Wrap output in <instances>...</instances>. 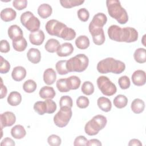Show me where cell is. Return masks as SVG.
Masks as SVG:
<instances>
[{
  "mask_svg": "<svg viewBox=\"0 0 146 146\" xmlns=\"http://www.w3.org/2000/svg\"><path fill=\"white\" fill-rule=\"evenodd\" d=\"M88 140L84 136H79L76 137L74 142V145L79 146V145H87Z\"/></svg>",
  "mask_w": 146,
  "mask_h": 146,
  "instance_id": "681fc988",
  "label": "cell"
},
{
  "mask_svg": "<svg viewBox=\"0 0 146 146\" xmlns=\"http://www.w3.org/2000/svg\"><path fill=\"white\" fill-rule=\"evenodd\" d=\"M9 38L13 40H17L23 38V33L21 27L17 25L10 26L7 30Z\"/></svg>",
  "mask_w": 146,
  "mask_h": 146,
  "instance_id": "9a60e30c",
  "label": "cell"
},
{
  "mask_svg": "<svg viewBox=\"0 0 146 146\" xmlns=\"http://www.w3.org/2000/svg\"><path fill=\"white\" fill-rule=\"evenodd\" d=\"M88 63V58L84 54H79L67 60L66 68L69 72H81L86 70Z\"/></svg>",
  "mask_w": 146,
  "mask_h": 146,
  "instance_id": "3957f363",
  "label": "cell"
},
{
  "mask_svg": "<svg viewBox=\"0 0 146 146\" xmlns=\"http://www.w3.org/2000/svg\"><path fill=\"white\" fill-rule=\"evenodd\" d=\"M13 6L18 10H22L25 9L27 5V0H14L13 2Z\"/></svg>",
  "mask_w": 146,
  "mask_h": 146,
  "instance_id": "c3c4849f",
  "label": "cell"
},
{
  "mask_svg": "<svg viewBox=\"0 0 146 146\" xmlns=\"http://www.w3.org/2000/svg\"><path fill=\"white\" fill-rule=\"evenodd\" d=\"M96 68L98 71L101 74L112 72L115 74H120L125 70V65L121 60L109 57L99 61Z\"/></svg>",
  "mask_w": 146,
  "mask_h": 146,
  "instance_id": "6da1fadb",
  "label": "cell"
},
{
  "mask_svg": "<svg viewBox=\"0 0 146 146\" xmlns=\"http://www.w3.org/2000/svg\"><path fill=\"white\" fill-rule=\"evenodd\" d=\"M37 11L41 18L46 19L51 16L52 12V9L50 5L47 3H43L39 6Z\"/></svg>",
  "mask_w": 146,
  "mask_h": 146,
  "instance_id": "603a6c76",
  "label": "cell"
},
{
  "mask_svg": "<svg viewBox=\"0 0 146 146\" xmlns=\"http://www.w3.org/2000/svg\"><path fill=\"white\" fill-rule=\"evenodd\" d=\"M47 142L51 146H59L61 144L62 140L59 136L52 134L48 137Z\"/></svg>",
  "mask_w": 146,
  "mask_h": 146,
  "instance_id": "bcb514c9",
  "label": "cell"
},
{
  "mask_svg": "<svg viewBox=\"0 0 146 146\" xmlns=\"http://www.w3.org/2000/svg\"><path fill=\"white\" fill-rule=\"evenodd\" d=\"M11 135L16 139H21L26 136V132L25 128L22 125L17 124L11 128Z\"/></svg>",
  "mask_w": 146,
  "mask_h": 146,
  "instance_id": "d4e9b609",
  "label": "cell"
},
{
  "mask_svg": "<svg viewBox=\"0 0 146 146\" xmlns=\"http://www.w3.org/2000/svg\"><path fill=\"white\" fill-rule=\"evenodd\" d=\"M56 79V74L54 69L47 68L43 72V80L47 85H51L54 83Z\"/></svg>",
  "mask_w": 146,
  "mask_h": 146,
  "instance_id": "44dd1931",
  "label": "cell"
},
{
  "mask_svg": "<svg viewBox=\"0 0 146 146\" xmlns=\"http://www.w3.org/2000/svg\"><path fill=\"white\" fill-rule=\"evenodd\" d=\"M55 91L52 87L43 86L39 92V96L43 99H52L55 96Z\"/></svg>",
  "mask_w": 146,
  "mask_h": 146,
  "instance_id": "7402d4cb",
  "label": "cell"
},
{
  "mask_svg": "<svg viewBox=\"0 0 146 146\" xmlns=\"http://www.w3.org/2000/svg\"><path fill=\"white\" fill-rule=\"evenodd\" d=\"M128 145L129 146H141L142 145V143H141V141L136 139H131L128 143Z\"/></svg>",
  "mask_w": 146,
  "mask_h": 146,
  "instance_id": "11a10c76",
  "label": "cell"
},
{
  "mask_svg": "<svg viewBox=\"0 0 146 146\" xmlns=\"http://www.w3.org/2000/svg\"><path fill=\"white\" fill-rule=\"evenodd\" d=\"M36 87L37 85L36 82L32 79L27 80L23 84V90L27 93H32L34 92L36 89Z\"/></svg>",
  "mask_w": 146,
  "mask_h": 146,
  "instance_id": "8d00e7d4",
  "label": "cell"
},
{
  "mask_svg": "<svg viewBox=\"0 0 146 146\" xmlns=\"http://www.w3.org/2000/svg\"><path fill=\"white\" fill-rule=\"evenodd\" d=\"M76 36V32L71 28L66 26L62 31L60 38L66 40H71Z\"/></svg>",
  "mask_w": 146,
  "mask_h": 146,
  "instance_id": "1f68e13d",
  "label": "cell"
},
{
  "mask_svg": "<svg viewBox=\"0 0 146 146\" xmlns=\"http://www.w3.org/2000/svg\"><path fill=\"white\" fill-rule=\"evenodd\" d=\"M12 44L14 49L19 52L23 51L27 46V42L24 37L21 39L13 41Z\"/></svg>",
  "mask_w": 146,
  "mask_h": 146,
  "instance_id": "d6a6232c",
  "label": "cell"
},
{
  "mask_svg": "<svg viewBox=\"0 0 146 146\" xmlns=\"http://www.w3.org/2000/svg\"><path fill=\"white\" fill-rule=\"evenodd\" d=\"M0 71L1 74H6L7 73L10 69V63L6 60L3 56H1L0 57Z\"/></svg>",
  "mask_w": 146,
  "mask_h": 146,
  "instance_id": "7bdbcfd3",
  "label": "cell"
},
{
  "mask_svg": "<svg viewBox=\"0 0 146 146\" xmlns=\"http://www.w3.org/2000/svg\"><path fill=\"white\" fill-rule=\"evenodd\" d=\"M26 76V70L22 66L15 67L11 72L12 78L17 82H20Z\"/></svg>",
  "mask_w": 146,
  "mask_h": 146,
  "instance_id": "ffe728a7",
  "label": "cell"
},
{
  "mask_svg": "<svg viewBox=\"0 0 146 146\" xmlns=\"http://www.w3.org/2000/svg\"><path fill=\"white\" fill-rule=\"evenodd\" d=\"M118 84L120 88L123 90H126L130 87L131 82L129 78L127 76L124 75L119 78Z\"/></svg>",
  "mask_w": 146,
  "mask_h": 146,
  "instance_id": "60d3db41",
  "label": "cell"
},
{
  "mask_svg": "<svg viewBox=\"0 0 146 146\" xmlns=\"http://www.w3.org/2000/svg\"><path fill=\"white\" fill-rule=\"evenodd\" d=\"M67 26L63 23L56 19H51L47 22L45 29L48 34L60 38V34L63 29Z\"/></svg>",
  "mask_w": 146,
  "mask_h": 146,
  "instance_id": "ba28073f",
  "label": "cell"
},
{
  "mask_svg": "<svg viewBox=\"0 0 146 146\" xmlns=\"http://www.w3.org/2000/svg\"><path fill=\"white\" fill-rule=\"evenodd\" d=\"M113 103L116 108L121 109L126 107L128 103V99L125 95L120 94L114 98Z\"/></svg>",
  "mask_w": 146,
  "mask_h": 146,
  "instance_id": "4dcf8cb0",
  "label": "cell"
},
{
  "mask_svg": "<svg viewBox=\"0 0 146 146\" xmlns=\"http://www.w3.org/2000/svg\"><path fill=\"white\" fill-rule=\"evenodd\" d=\"M10 50L9 43L7 40L3 39L0 43V51L2 53H7Z\"/></svg>",
  "mask_w": 146,
  "mask_h": 146,
  "instance_id": "f907efd6",
  "label": "cell"
},
{
  "mask_svg": "<svg viewBox=\"0 0 146 146\" xmlns=\"http://www.w3.org/2000/svg\"><path fill=\"white\" fill-rule=\"evenodd\" d=\"M96 83L99 89L102 93L106 96H112L117 91L116 85L113 83L107 76H99L97 79Z\"/></svg>",
  "mask_w": 146,
  "mask_h": 146,
  "instance_id": "8992f818",
  "label": "cell"
},
{
  "mask_svg": "<svg viewBox=\"0 0 146 146\" xmlns=\"http://www.w3.org/2000/svg\"><path fill=\"white\" fill-rule=\"evenodd\" d=\"M107 21V17L103 13L96 14L92 18V21L89 24L88 27L95 28H103Z\"/></svg>",
  "mask_w": 146,
  "mask_h": 146,
  "instance_id": "7c38bea8",
  "label": "cell"
},
{
  "mask_svg": "<svg viewBox=\"0 0 146 146\" xmlns=\"http://www.w3.org/2000/svg\"><path fill=\"white\" fill-rule=\"evenodd\" d=\"M145 35H144L143 36V38H142V43H143V44L144 46H145V43H144V42H145Z\"/></svg>",
  "mask_w": 146,
  "mask_h": 146,
  "instance_id": "9f6ffc18",
  "label": "cell"
},
{
  "mask_svg": "<svg viewBox=\"0 0 146 146\" xmlns=\"http://www.w3.org/2000/svg\"><path fill=\"white\" fill-rule=\"evenodd\" d=\"M81 90L86 95H91L94 92V84L90 81H86L82 84Z\"/></svg>",
  "mask_w": 146,
  "mask_h": 146,
  "instance_id": "ab89813d",
  "label": "cell"
},
{
  "mask_svg": "<svg viewBox=\"0 0 146 146\" xmlns=\"http://www.w3.org/2000/svg\"><path fill=\"white\" fill-rule=\"evenodd\" d=\"M45 102L47 104V112L46 113H53L56 110L57 106L55 102L52 99H46Z\"/></svg>",
  "mask_w": 146,
  "mask_h": 146,
  "instance_id": "7dc6e473",
  "label": "cell"
},
{
  "mask_svg": "<svg viewBox=\"0 0 146 146\" xmlns=\"http://www.w3.org/2000/svg\"><path fill=\"white\" fill-rule=\"evenodd\" d=\"M66 60H61L56 62L55 64V68L59 75H66L69 72L66 68Z\"/></svg>",
  "mask_w": 146,
  "mask_h": 146,
  "instance_id": "74e56055",
  "label": "cell"
},
{
  "mask_svg": "<svg viewBox=\"0 0 146 146\" xmlns=\"http://www.w3.org/2000/svg\"><path fill=\"white\" fill-rule=\"evenodd\" d=\"M76 46L80 50H85L90 46L89 38L86 35H80L75 40Z\"/></svg>",
  "mask_w": 146,
  "mask_h": 146,
  "instance_id": "f1b7e54d",
  "label": "cell"
},
{
  "mask_svg": "<svg viewBox=\"0 0 146 146\" xmlns=\"http://www.w3.org/2000/svg\"><path fill=\"white\" fill-rule=\"evenodd\" d=\"M74 49V47L71 43L65 42L60 46L58 50L56 51V54L60 57L67 56L73 52Z\"/></svg>",
  "mask_w": 146,
  "mask_h": 146,
  "instance_id": "e0dca14e",
  "label": "cell"
},
{
  "mask_svg": "<svg viewBox=\"0 0 146 146\" xmlns=\"http://www.w3.org/2000/svg\"><path fill=\"white\" fill-rule=\"evenodd\" d=\"M67 83L70 90H76L80 85L81 80L79 77L76 76H71L67 78Z\"/></svg>",
  "mask_w": 146,
  "mask_h": 146,
  "instance_id": "836d02e7",
  "label": "cell"
},
{
  "mask_svg": "<svg viewBox=\"0 0 146 146\" xmlns=\"http://www.w3.org/2000/svg\"><path fill=\"white\" fill-rule=\"evenodd\" d=\"M122 30L121 42L131 43L137 40L138 32L135 29L131 27H125L122 28Z\"/></svg>",
  "mask_w": 146,
  "mask_h": 146,
  "instance_id": "9c48e42d",
  "label": "cell"
},
{
  "mask_svg": "<svg viewBox=\"0 0 146 146\" xmlns=\"http://www.w3.org/2000/svg\"><path fill=\"white\" fill-rule=\"evenodd\" d=\"M132 83L136 86H142L145 84L146 75L144 71L137 70L133 72L131 76Z\"/></svg>",
  "mask_w": 146,
  "mask_h": 146,
  "instance_id": "5bb4252c",
  "label": "cell"
},
{
  "mask_svg": "<svg viewBox=\"0 0 146 146\" xmlns=\"http://www.w3.org/2000/svg\"><path fill=\"white\" fill-rule=\"evenodd\" d=\"M20 20L22 25L31 33L39 30L40 26V21L32 12L30 11L24 12L21 14Z\"/></svg>",
  "mask_w": 146,
  "mask_h": 146,
  "instance_id": "5b68a950",
  "label": "cell"
},
{
  "mask_svg": "<svg viewBox=\"0 0 146 146\" xmlns=\"http://www.w3.org/2000/svg\"><path fill=\"white\" fill-rule=\"evenodd\" d=\"M131 110L136 114L140 113L143 112L145 108V103L140 99H135L131 103Z\"/></svg>",
  "mask_w": 146,
  "mask_h": 146,
  "instance_id": "484cf974",
  "label": "cell"
},
{
  "mask_svg": "<svg viewBox=\"0 0 146 146\" xmlns=\"http://www.w3.org/2000/svg\"><path fill=\"white\" fill-rule=\"evenodd\" d=\"M106 6L108 14L115 19L118 23L123 25L128 21V15L127 11L121 6L120 2L118 0H107Z\"/></svg>",
  "mask_w": 146,
  "mask_h": 146,
  "instance_id": "7a4b0ae2",
  "label": "cell"
},
{
  "mask_svg": "<svg viewBox=\"0 0 146 146\" xmlns=\"http://www.w3.org/2000/svg\"><path fill=\"white\" fill-rule=\"evenodd\" d=\"M1 95H0V98L3 99L4 98L7 93V90L6 87L3 84V81L2 79H1Z\"/></svg>",
  "mask_w": 146,
  "mask_h": 146,
  "instance_id": "db71d44e",
  "label": "cell"
},
{
  "mask_svg": "<svg viewBox=\"0 0 146 146\" xmlns=\"http://www.w3.org/2000/svg\"><path fill=\"white\" fill-rule=\"evenodd\" d=\"M72 115L71 108L67 107H60L59 111L54 116L55 124L60 128L66 127L70 121Z\"/></svg>",
  "mask_w": 146,
  "mask_h": 146,
  "instance_id": "52a82bcc",
  "label": "cell"
},
{
  "mask_svg": "<svg viewBox=\"0 0 146 146\" xmlns=\"http://www.w3.org/2000/svg\"><path fill=\"white\" fill-rule=\"evenodd\" d=\"M122 32V28L116 25L110 26L107 31L109 38L112 40L119 42H121Z\"/></svg>",
  "mask_w": 146,
  "mask_h": 146,
  "instance_id": "4fadbf2b",
  "label": "cell"
},
{
  "mask_svg": "<svg viewBox=\"0 0 146 146\" xmlns=\"http://www.w3.org/2000/svg\"><path fill=\"white\" fill-rule=\"evenodd\" d=\"M107 120L106 117L102 115L94 116L84 126V131L89 136L97 135L106 125Z\"/></svg>",
  "mask_w": 146,
  "mask_h": 146,
  "instance_id": "277c9868",
  "label": "cell"
},
{
  "mask_svg": "<svg viewBox=\"0 0 146 146\" xmlns=\"http://www.w3.org/2000/svg\"><path fill=\"white\" fill-rule=\"evenodd\" d=\"M34 110L40 115H43L47 112V104L45 101H38L34 104Z\"/></svg>",
  "mask_w": 146,
  "mask_h": 146,
  "instance_id": "d590c367",
  "label": "cell"
},
{
  "mask_svg": "<svg viewBox=\"0 0 146 146\" xmlns=\"http://www.w3.org/2000/svg\"><path fill=\"white\" fill-rule=\"evenodd\" d=\"M44 34L41 30L32 32L29 34V40L30 43L36 46L41 45L44 42Z\"/></svg>",
  "mask_w": 146,
  "mask_h": 146,
  "instance_id": "2e32d148",
  "label": "cell"
},
{
  "mask_svg": "<svg viewBox=\"0 0 146 146\" xmlns=\"http://www.w3.org/2000/svg\"><path fill=\"white\" fill-rule=\"evenodd\" d=\"M1 127L2 129L6 127H10L13 125L16 121L15 115L13 112L10 111H6L0 115Z\"/></svg>",
  "mask_w": 146,
  "mask_h": 146,
  "instance_id": "8fae6325",
  "label": "cell"
},
{
  "mask_svg": "<svg viewBox=\"0 0 146 146\" xmlns=\"http://www.w3.org/2000/svg\"><path fill=\"white\" fill-rule=\"evenodd\" d=\"M97 104L99 108L103 111L107 112L111 111L112 108V103L107 98L101 96L97 100Z\"/></svg>",
  "mask_w": 146,
  "mask_h": 146,
  "instance_id": "cb8c5ba5",
  "label": "cell"
},
{
  "mask_svg": "<svg viewBox=\"0 0 146 146\" xmlns=\"http://www.w3.org/2000/svg\"><path fill=\"white\" fill-rule=\"evenodd\" d=\"M56 86L58 90L61 92H67L70 91L67 83V78L58 79L56 81Z\"/></svg>",
  "mask_w": 146,
  "mask_h": 146,
  "instance_id": "f35d334b",
  "label": "cell"
},
{
  "mask_svg": "<svg viewBox=\"0 0 146 146\" xmlns=\"http://www.w3.org/2000/svg\"><path fill=\"white\" fill-rule=\"evenodd\" d=\"M90 104L89 99L84 96H80L76 99V106L80 108H86Z\"/></svg>",
  "mask_w": 146,
  "mask_h": 146,
  "instance_id": "ee69618b",
  "label": "cell"
},
{
  "mask_svg": "<svg viewBox=\"0 0 146 146\" xmlns=\"http://www.w3.org/2000/svg\"><path fill=\"white\" fill-rule=\"evenodd\" d=\"M135 60L139 63H144L146 62L145 49L144 48H138L133 54Z\"/></svg>",
  "mask_w": 146,
  "mask_h": 146,
  "instance_id": "f546056e",
  "label": "cell"
},
{
  "mask_svg": "<svg viewBox=\"0 0 146 146\" xmlns=\"http://www.w3.org/2000/svg\"><path fill=\"white\" fill-rule=\"evenodd\" d=\"M28 60L33 64L38 63L41 59V54L38 48H31L27 52Z\"/></svg>",
  "mask_w": 146,
  "mask_h": 146,
  "instance_id": "d6986e66",
  "label": "cell"
},
{
  "mask_svg": "<svg viewBox=\"0 0 146 146\" xmlns=\"http://www.w3.org/2000/svg\"><path fill=\"white\" fill-rule=\"evenodd\" d=\"M16 11L11 7H7L1 11V18L2 21L7 22L15 19Z\"/></svg>",
  "mask_w": 146,
  "mask_h": 146,
  "instance_id": "ac0fdd59",
  "label": "cell"
},
{
  "mask_svg": "<svg viewBox=\"0 0 146 146\" xmlns=\"http://www.w3.org/2000/svg\"><path fill=\"white\" fill-rule=\"evenodd\" d=\"M84 2V1L82 0H61L60 3L64 8L70 9L73 7L80 6Z\"/></svg>",
  "mask_w": 146,
  "mask_h": 146,
  "instance_id": "e575fe53",
  "label": "cell"
},
{
  "mask_svg": "<svg viewBox=\"0 0 146 146\" xmlns=\"http://www.w3.org/2000/svg\"><path fill=\"white\" fill-rule=\"evenodd\" d=\"M77 14L78 18L82 22L87 21L90 17L89 11L86 8L79 9L78 10Z\"/></svg>",
  "mask_w": 146,
  "mask_h": 146,
  "instance_id": "f6af8a7d",
  "label": "cell"
},
{
  "mask_svg": "<svg viewBox=\"0 0 146 146\" xmlns=\"http://www.w3.org/2000/svg\"><path fill=\"white\" fill-rule=\"evenodd\" d=\"M0 144L1 146H14L15 144L12 139L10 137H5L2 140Z\"/></svg>",
  "mask_w": 146,
  "mask_h": 146,
  "instance_id": "816d5d0a",
  "label": "cell"
},
{
  "mask_svg": "<svg viewBox=\"0 0 146 146\" xmlns=\"http://www.w3.org/2000/svg\"><path fill=\"white\" fill-rule=\"evenodd\" d=\"M60 107H67L69 108H72L73 106V102L72 98L67 95L63 96L60 98L59 100Z\"/></svg>",
  "mask_w": 146,
  "mask_h": 146,
  "instance_id": "b9f144b4",
  "label": "cell"
},
{
  "mask_svg": "<svg viewBox=\"0 0 146 146\" xmlns=\"http://www.w3.org/2000/svg\"><path fill=\"white\" fill-rule=\"evenodd\" d=\"M88 30L92 36L94 43L96 45H102L105 42V35L103 28L88 27Z\"/></svg>",
  "mask_w": 146,
  "mask_h": 146,
  "instance_id": "30bf717a",
  "label": "cell"
},
{
  "mask_svg": "<svg viewBox=\"0 0 146 146\" xmlns=\"http://www.w3.org/2000/svg\"><path fill=\"white\" fill-rule=\"evenodd\" d=\"M102 143L96 139H90V140H88L87 143V145L88 146H92V145H94V146H101Z\"/></svg>",
  "mask_w": 146,
  "mask_h": 146,
  "instance_id": "f5cc1de1",
  "label": "cell"
},
{
  "mask_svg": "<svg viewBox=\"0 0 146 146\" xmlns=\"http://www.w3.org/2000/svg\"><path fill=\"white\" fill-rule=\"evenodd\" d=\"M60 46V43L57 39L51 38L46 42L44 45V48L47 52L53 53L58 50Z\"/></svg>",
  "mask_w": 146,
  "mask_h": 146,
  "instance_id": "83f0119b",
  "label": "cell"
},
{
  "mask_svg": "<svg viewBox=\"0 0 146 146\" xmlns=\"http://www.w3.org/2000/svg\"><path fill=\"white\" fill-rule=\"evenodd\" d=\"M7 103L11 106H17L22 101V96L17 91L11 92L7 99Z\"/></svg>",
  "mask_w": 146,
  "mask_h": 146,
  "instance_id": "4316f807",
  "label": "cell"
}]
</instances>
